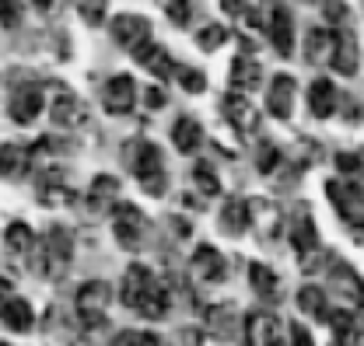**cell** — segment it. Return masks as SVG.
<instances>
[{
  "mask_svg": "<svg viewBox=\"0 0 364 346\" xmlns=\"http://www.w3.org/2000/svg\"><path fill=\"white\" fill-rule=\"evenodd\" d=\"M119 301L127 304L130 311H136L140 318H161L168 311V291L147 266L134 262L127 269L123 283H119Z\"/></svg>",
  "mask_w": 364,
  "mask_h": 346,
  "instance_id": "1",
  "label": "cell"
},
{
  "mask_svg": "<svg viewBox=\"0 0 364 346\" xmlns=\"http://www.w3.org/2000/svg\"><path fill=\"white\" fill-rule=\"evenodd\" d=\"M123 158H127V168L134 172L136 185H140L147 196H161V193L168 189L165 158H161V151H158L151 140H130Z\"/></svg>",
  "mask_w": 364,
  "mask_h": 346,
  "instance_id": "2",
  "label": "cell"
},
{
  "mask_svg": "<svg viewBox=\"0 0 364 346\" xmlns=\"http://www.w3.org/2000/svg\"><path fill=\"white\" fill-rule=\"evenodd\" d=\"M70 259H74V238L67 227H49L39 245H36V259H32V269L43 276V280H60L67 269H70Z\"/></svg>",
  "mask_w": 364,
  "mask_h": 346,
  "instance_id": "3",
  "label": "cell"
},
{
  "mask_svg": "<svg viewBox=\"0 0 364 346\" xmlns=\"http://www.w3.org/2000/svg\"><path fill=\"white\" fill-rule=\"evenodd\" d=\"M326 196L333 200L336 217L358 234L364 238V189L350 178H329L326 182Z\"/></svg>",
  "mask_w": 364,
  "mask_h": 346,
  "instance_id": "4",
  "label": "cell"
},
{
  "mask_svg": "<svg viewBox=\"0 0 364 346\" xmlns=\"http://www.w3.org/2000/svg\"><path fill=\"white\" fill-rule=\"evenodd\" d=\"M112 231H116L119 249H127V252H140L151 242V220L134 203H119L112 210Z\"/></svg>",
  "mask_w": 364,
  "mask_h": 346,
  "instance_id": "5",
  "label": "cell"
},
{
  "mask_svg": "<svg viewBox=\"0 0 364 346\" xmlns=\"http://www.w3.org/2000/svg\"><path fill=\"white\" fill-rule=\"evenodd\" d=\"M109 301H112V287L102 283V280H91V283H81L77 287V315L85 325H102L105 322V311H109Z\"/></svg>",
  "mask_w": 364,
  "mask_h": 346,
  "instance_id": "6",
  "label": "cell"
},
{
  "mask_svg": "<svg viewBox=\"0 0 364 346\" xmlns=\"http://www.w3.org/2000/svg\"><path fill=\"white\" fill-rule=\"evenodd\" d=\"M36 245H39V238H36L32 227L21 224V220H14V224L4 231V256H7V262H11L14 269H28V266H32Z\"/></svg>",
  "mask_w": 364,
  "mask_h": 346,
  "instance_id": "7",
  "label": "cell"
},
{
  "mask_svg": "<svg viewBox=\"0 0 364 346\" xmlns=\"http://www.w3.org/2000/svg\"><path fill=\"white\" fill-rule=\"evenodd\" d=\"M49 116H53V123L60 126V130H77V126H85L88 123V105L70 91V87H56V94H53V109H49Z\"/></svg>",
  "mask_w": 364,
  "mask_h": 346,
  "instance_id": "8",
  "label": "cell"
},
{
  "mask_svg": "<svg viewBox=\"0 0 364 346\" xmlns=\"http://www.w3.org/2000/svg\"><path fill=\"white\" fill-rule=\"evenodd\" d=\"M74 196L77 193H74L70 178H67V172H60V168H46L39 175V182H36V200L43 207H70Z\"/></svg>",
  "mask_w": 364,
  "mask_h": 346,
  "instance_id": "9",
  "label": "cell"
},
{
  "mask_svg": "<svg viewBox=\"0 0 364 346\" xmlns=\"http://www.w3.org/2000/svg\"><path fill=\"white\" fill-rule=\"evenodd\" d=\"M287 234H291V245H294V252L305 259V256H312L318 249V231H316V220L309 214V207L305 203H298L294 210H291V224H287Z\"/></svg>",
  "mask_w": 364,
  "mask_h": 346,
  "instance_id": "10",
  "label": "cell"
},
{
  "mask_svg": "<svg viewBox=\"0 0 364 346\" xmlns=\"http://www.w3.org/2000/svg\"><path fill=\"white\" fill-rule=\"evenodd\" d=\"M102 105H105L109 116H127V112H134L136 81L130 74H116V77L105 85V91H102Z\"/></svg>",
  "mask_w": 364,
  "mask_h": 346,
  "instance_id": "11",
  "label": "cell"
},
{
  "mask_svg": "<svg viewBox=\"0 0 364 346\" xmlns=\"http://www.w3.org/2000/svg\"><path fill=\"white\" fill-rule=\"evenodd\" d=\"M112 39L134 53L144 43H151V21L144 14H116L112 18Z\"/></svg>",
  "mask_w": 364,
  "mask_h": 346,
  "instance_id": "12",
  "label": "cell"
},
{
  "mask_svg": "<svg viewBox=\"0 0 364 346\" xmlns=\"http://www.w3.org/2000/svg\"><path fill=\"white\" fill-rule=\"evenodd\" d=\"M326 273H329V280H333V287H336V294L343 298L347 304H364V280L347 266V262L340 259H333L329 256V266H326Z\"/></svg>",
  "mask_w": 364,
  "mask_h": 346,
  "instance_id": "13",
  "label": "cell"
},
{
  "mask_svg": "<svg viewBox=\"0 0 364 346\" xmlns=\"http://www.w3.org/2000/svg\"><path fill=\"white\" fill-rule=\"evenodd\" d=\"M43 87L39 85H21L14 87V94H11V105H7V112H11V119L18 123V126H28V123H36V116L43 112Z\"/></svg>",
  "mask_w": 364,
  "mask_h": 346,
  "instance_id": "14",
  "label": "cell"
},
{
  "mask_svg": "<svg viewBox=\"0 0 364 346\" xmlns=\"http://www.w3.org/2000/svg\"><path fill=\"white\" fill-rule=\"evenodd\" d=\"M221 109H225V119L238 133H256V126H259V112H256V105L245 98V91H235V87H231V94H225Z\"/></svg>",
  "mask_w": 364,
  "mask_h": 346,
  "instance_id": "15",
  "label": "cell"
},
{
  "mask_svg": "<svg viewBox=\"0 0 364 346\" xmlns=\"http://www.w3.org/2000/svg\"><path fill=\"white\" fill-rule=\"evenodd\" d=\"M134 60L144 70H151L158 81H168V77H176V70H179L176 60H172V53L158 43H144L140 49H134Z\"/></svg>",
  "mask_w": 364,
  "mask_h": 346,
  "instance_id": "16",
  "label": "cell"
},
{
  "mask_svg": "<svg viewBox=\"0 0 364 346\" xmlns=\"http://www.w3.org/2000/svg\"><path fill=\"white\" fill-rule=\"evenodd\" d=\"M294 77L291 74H277L267 87V112L277 116V119H291V112H294Z\"/></svg>",
  "mask_w": 364,
  "mask_h": 346,
  "instance_id": "17",
  "label": "cell"
},
{
  "mask_svg": "<svg viewBox=\"0 0 364 346\" xmlns=\"http://www.w3.org/2000/svg\"><path fill=\"white\" fill-rule=\"evenodd\" d=\"M245 343L249 346H277L280 343V322L270 311H249L245 315Z\"/></svg>",
  "mask_w": 364,
  "mask_h": 346,
  "instance_id": "18",
  "label": "cell"
},
{
  "mask_svg": "<svg viewBox=\"0 0 364 346\" xmlns=\"http://www.w3.org/2000/svg\"><path fill=\"white\" fill-rule=\"evenodd\" d=\"M116 196H119V182L112 178V175H95L88 185V196H85V207H88V217H102L112 210V203H116Z\"/></svg>",
  "mask_w": 364,
  "mask_h": 346,
  "instance_id": "19",
  "label": "cell"
},
{
  "mask_svg": "<svg viewBox=\"0 0 364 346\" xmlns=\"http://www.w3.org/2000/svg\"><path fill=\"white\" fill-rule=\"evenodd\" d=\"M193 273H196V280H203V283H221L228 276V259L214 245H200V249L193 252Z\"/></svg>",
  "mask_w": 364,
  "mask_h": 346,
  "instance_id": "20",
  "label": "cell"
},
{
  "mask_svg": "<svg viewBox=\"0 0 364 346\" xmlns=\"http://www.w3.org/2000/svg\"><path fill=\"white\" fill-rule=\"evenodd\" d=\"M249 224L263 242H270L273 234H280V207H273L270 200H249Z\"/></svg>",
  "mask_w": 364,
  "mask_h": 346,
  "instance_id": "21",
  "label": "cell"
},
{
  "mask_svg": "<svg viewBox=\"0 0 364 346\" xmlns=\"http://www.w3.org/2000/svg\"><path fill=\"white\" fill-rule=\"evenodd\" d=\"M333 67H336V74H343V77H354V74H358V39H354V32H350L347 25H340V32H336Z\"/></svg>",
  "mask_w": 364,
  "mask_h": 346,
  "instance_id": "22",
  "label": "cell"
},
{
  "mask_svg": "<svg viewBox=\"0 0 364 346\" xmlns=\"http://www.w3.org/2000/svg\"><path fill=\"white\" fill-rule=\"evenodd\" d=\"M32 168V151L18 147V144H0V178L18 182Z\"/></svg>",
  "mask_w": 364,
  "mask_h": 346,
  "instance_id": "23",
  "label": "cell"
},
{
  "mask_svg": "<svg viewBox=\"0 0 364 346\" xmlns=\"http://www.w3.org/2000/svg\"><path fill=\"white\" fill-rule=\"evenodd\" d=\"M267 32H270V43L280 56H291L294 53V21H291V14L284 7H273Z\"/></svg>",
  "mask_w": 364,
  "mask_h": 346,
  "instance_id": "24",
  "label": "cell"
},
{
  "mask_svg": "<svg viewBox=\"0 0 364 346\" xmlns=\"http://www.w3.org/2000/svg\"><path fill=\"white\" fill-rule=\"evenodd\" d=\"M231 87L235 91H256L259 87V81H263V67L249 56V53H242V56H235L231 60Z\"/></svg>",
  "mask_w": 364,
  "mask_h": 346,
  "instance_id": "25",
  "label": "cell"
},
{
  "mask_svg": "<svg viewBox=\"0 0 364 346\" xmlns=\"http://www.w3.org/2000/svg\"><path fill=\"white\" fill-rule=\"evenodd\" d=\"M333 49H336V32L329 28H309L305 36V60L309 63H333Z\"/></svg>",
  "mask_w": 364,
  "mask_h": 346,
  "instance_id": "26",
  "label": "cell"
},
{
  "mask_svg": "<svg viewBox=\"0 0 364 346\" xmlns=\"http://www.w3.org/2000/svg\"><path fill=\"white\" fill-rule=\"evenodd\" d=\"M0 322L11 329V333H28L36 325V315H32V304L25 301L21 294H14L11 301L0 308Z\"/></svg>",
  "mask_w": 364,
  "mask_h": 346,
  "instance_id": "27",
  "label": "cell"
},
{
  "mask_svg": "<svg viewBox=\"0 0 364 346\" xmlns=\"http://www.w3.org/2000/svg\"><path fill=\"white\" fill-rule=\"evenodd\" d=\"M336 102H340V94H336V87L329 85L326 77L312 81V87H309V112L316 119H329L336 112Z\"/></svg>",
  "mask_w": 364,
  "mask_h": 346,
  "instance_id": "28",
  "label": "cell"
},
{
  "mask_svg": "<svg viewBox=\"0 0 364 346\" xmlns=\"http://www.w3.org/2000/svg\"><path fill=\"white\" fill-rule=\"evenodd\" d=\"M249 283L263 301H277L280 298V276L273 273L267 262H249Z\"/></svg>",
  "mask_w": 364,
  "mask_h": 346,
  "instance_id": "29",
  "label": "cell"
},
{
  "mask_svg": "<svg viewBox=\"0 0 364 346\" xmlns=\"http://www.w3.org/2000/svg\"><path fill=\"white\" fill-rule=\"evenodd\" d=\"M218 220H221V231L231 234V238L245 234V227H249V203H245V200H225Z\"/></svg>",
  "mask_w": 364,
  "mask_h": 346,
  "instance_id": "30",
  "label": "cell"
},
{
  "mask_svg": "<svg viewBox=\"0 0 364 346\" xmlns=\"http://www.w3.org/2000/svg\"><path fill=\"white\" fill-rule=\"evenodd\" d=\"M172 144H176V151H179V154H196V151H200V144H203V130H200V123H196V119H189V116H182L179 123L172 126Z\"/></svg>",
  "mask_w": 364,
  "mask_h": 346,
  "instance_id": "31",
  "label": "cell"
},
{
  "mask_svg": "<svg viewBox=\"0 0 364 346\" xmlns=\"http://www.w3.org/2000/svg\"><path fill=\"white\" fill-rule=\"evenodd\" d=\"M207 329L218 336V340H231L235 336V308L231 304H218L207 311Z\"/></svg>",
  "mask_w": 364,
  "mask_h": 346,
  "instance_id": "32",
  "label": "cell"
},
{
  "mask_svg": "<svg viewBox=\"0 0 364 346\" xmlns=\"http://www.w3.org/2000/svg\"><path fill=\"white\" fill-rule=\"evenodd\" d=\"M298 308L309 315V318H326L329 315V308H326V291L322 287H301L298 291Z\"/></svg>",
  "mask_w": 364,
  "mask_h": 346,
  "instance_id": "33",
  "label": "cell"
},
{
  "mask_svg": "<svg viewBox=\"0 0 364 346\" xmlns=\"http://www.w3.org/2000/svg\"><path fill=\"white\" fill-rule=\"evenodd\" d=\"M225 43H228L225 25H203V28L196 32V45H200L203 53H214V49H221Z\"/></svg>",
  "mask_w": 364,
  "mask_h": 346,
  "instance_id": "34",
  "label": "cell"
},
{
  "mask_svg": "<svg viewBox=\"0 0 364 346\" xmlns=\"http://www.w3.org/2000/svg\"><path fill=\"white\" fill-rule=\"evenodd\" d=\"M193 185H196L203 196H218V193H221V182H218V175H214L210 165H196V168H193Z\"/></svg>",
  "mask_w": 364,
  "mask_h": 346,
  "instance_id": "35",
  "label": "cell"
},
{
  "mask_svg": "<svg viewBox=\"0 0 364 346\" xmlns=\"http://www.w3.org/2000/svg\"><path fill=\"white\" fill-rule=\"evenodd\" d=\"M105 11H109V0H77V14L91 28H98L105 21Z\"/></svg>",
  "mask_w": 364,
  "mask_h": 346,
  "instance_id": "36",
  "label": "cell"
},
{
  "mask_svg": "<svg viewBox=\"0 0 364 346\" xmlns=\"http://www.w3.org/2000/svg\"><path fill=\"white\" fill-rule=\"evenodd\" d=\"M21 14H25V7H21V0H0V28H18L21 25Z\"/></svg>",
  "mask_w": 364,
  "mask_h": 346,
  "instance_id": "37",
  "label": "cell"
},
{
  "mask_svg": "<svg viewBox=\"0 0 364 346\" xmlns=\"http://www.w3.org/2000/svg\"><path fill=\"white\" fill-rule=\"evenodd\" d=\"M112 346H158V336L154 333H140V329H123Z\"/></svg>",
  "mask_w": 364,
  "mask_h": 346,
  "instance_id": "38",
  "label": "cell"
},
{
  "mask_svg": "<svg viewBox=\"0 0 364 346\" xmlns=\"http://www.w3.org/2000/svg\"><path fill=\"white\" fill-rule=\"evenodd\" d=\"M176 77H179V85L189 91V94H200L203 87H207V77L200 74V70H193V67H179L176 70Z\"/></svg>",
  "mask_w": 364,
  "mask_h": 346,
  "instance_id": "39",
  "label": "cell"
},
{
  "mask_svg": "<svg viewBox=\"0 0 364 346\" xmlns=\"http://www.w3.org/2000/svg\"><path fill=\"white\" fill-rule=\"evenodd\" d=\"M161 7H165V14H168L176 25H189V11H193L189 0H161Z\"/></svg>",
  "mask_w": 364,
  "mask_h": 346,
  "instance_id": "40",
  "label": "cell"
},
{
  "mask_svg": "<svg viewBox=\"0 0 364 346\" xmlns=\"http://www.w3.org/2000/svg\"><path fill=\"white\" fill-rule=\"evenodd\" d=\"M322 14H326V21H333V25H347V18H350V11H347L343 0H322Z\"/></svg>",
  "mask_w": 364,
  "mask_h": 346,
  "instance_id": "41",
  "label": "cell"
},
{
  "mask_svg": "<svg viewBox=\"0 0 364 346\" xmlns=\"http://www.w3.org/2000/svg\"><path fill=\"white\" fill-rule=\"evenodd\" d=\"M256 165H259V172H263V175H270L273 165H280V151H277L273 144H263V147H259V158H256Z\"/></svg>",
  "mask_w": 364,
  "mask_h": 346,
  "instance_id": "42",
  "label": "cell"
},
{
  "mask_svg": "<svg viewBox=\"0 0 364 346\" xmlns=\"http://www.w3.org/2000/svg\"><path fill=\"white\" fill-rule=\"evenodd\" d=\"M172 346H210V343H207V336H203L200 329H182Z\"/></svg>",
  "mask_w": 364,
  "mask_h": 346,
  "instance_id": "43",
  "label": "cell"
},
{
  "mask_svg": "<svg viewBox=\"0 0 364 346\" xmlns=\"http://www.w3.org/2000/svg\"><path fill=\"white\" fill-rule=\"evenodd\" d=\"M291 346H316L312 343V336H309V329H305L301 322L291 325Z\"/></svg>",
  "mask_w": 364,
  "mask_h": 346,
  "instance_id": "44",
  "label": "cell"
},
{
  "mask_svg": "<svg viewBox=\"0 0 364 346\" xmlns=\"http://www.w3.org/2000/svg\"><path fill=\"white\" fill-rule=\"evenodd\" d=\"M221 11L231 18H242V14H249V0H221Z\"/></svg>",
  "mask_w": 364,
  "mask_h": 346,
  "instance_id": "45",
  "label": "cell"
},
{
  "mask_svg": "<svg viewBox=\"0 0 364 346\" xmlns=\"http://www.w3.org/2000/svg\"><path fill=\"white\" fill-rule=\"evenodd\" d=\"M336 168H340V172H358V168H361V158H354V154H336Z\"/></svg>",
  "mask_w": 364,
  "mask_h": 346,
  "instance_id": "46",
  "label": "cell"
},
{
  "mask_svg": "<svg viewBox=\"0 0 364 346\" xmlns=\"http://www.w3.org/2000/svg\"><path fill=\"white\" fill-rule=\"evenodd\" d=\"M11 298H14V287H11V280H7V276H0V308L11 301Z\"/></svg>",
  "mask_w": 364,
  "mask_h": 346,
  "instance_id": "47",
  "label": "cell"
},
{
  "mask_svg": "<svg viewBox=\"0 0 364 346\" xmlns=\"http://www.w3.org/2000/svg\"><path fill=\"white\" fill-rule=\"evenodd\" d=\"M32 4H36V11H43V14H49V11L60 7V0H32Z\"/></svg>",
  "mask_w": 364,
  "mask_h": 346,
  "instance_id": "48",
  "label": "cell"
},
{
  "mask_svg": "<svg viewBox=\"0 0 364 346\" xmlns=\"http://www.w3.org/2000/svg\"><path fill=\"white\" fill-rule=\"evenodd\" d=\"M147 105H154V109H158V105H165V94H161L158 87H151V91H147Z\"/></svg>",
  "mask_w": 364,
  "mask_h": 346,
  "instance_id": "49",
  "label": "cell"
},
{
  "mask_svg": "<svg viewBox=\"0 0 364 346\" xmlns=\"http://www.w3.org/2000/svg\"><path fill=\"white\" fill-rule=\"evenodd\" d=\"M263 4H277V0H263Z\"/></svg>",
  "mask_w": 364,
  "mask_h": 346,
  "instance_id": "50",
  "label": "cell"
},
{
  "mask_svg": "<svg viewBox=\"0 0 364 346\" xmlns=\"http://www.w3.org/2000/svg\"><path fill=\"white\" fill-rule=\"evenodd\" d=\"M0 346H11V343H0Z\"/></svg>",
  "mask_w": 364,
  "mask_h": 346,
  "instance_id": "51",
  "label": "cell"
},
{
  "mask_svg": "<svg viewBox=\"0 0 364 346\" xmlns=\"http://www.w3.org/2000/svg\"><path fill=\"white\" fill-rule=\"evenodd\" d=\"M358 346H361V343H358Z\"/></svg>",
  "mask_w": 364,
  "mask_h": 346,
  "instance_id": "52",
  "label": "cell"
}]
</instances>
